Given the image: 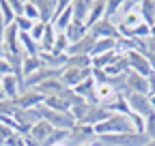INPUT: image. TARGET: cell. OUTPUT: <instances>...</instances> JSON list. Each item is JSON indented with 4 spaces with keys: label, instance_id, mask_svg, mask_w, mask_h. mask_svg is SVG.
<instances>
[{
    "label": "cell",
    "instance_id": "1",
    "mask_svg": "<svg viewBox=\"0 0 155 146\" xmlns=\"http://www.w3.org/2000/svg\"><path fill=\"white\" fill-rule=\"evenodd\" d=\"M129 116H125V114H110L104 122L93 127L95 135L101 138V135H114V133H129V131H134V125H131Z\"/></svg>",
    "mask_w": 155,
    "mask_h": 146
},
{
    "label": "cell",
    "instance_id": "2",
    "mask_svg": "<svg viewBox=\"0 0 155 146\" xmlns=\"http://www.w3.org/2000/svg\"><path fill=\"white\" fill-rule=\"evenodd\" d=\"M37 112H39V118L45 120V122H50L54 129H65V131H69L71 127L75 125V120H73L71 114L56 112V110H50V107H45V105H39Z\"/></svg>",
    "mask_w": 155,
    "mask_h": 146
},
{
    "label": "cell",
    "instance_id": "3",
    "mask_svg": "<svg viewBox=\"0 0 155 146\" xmlns=\"http://www.w3.org/2000/svg\"><path fill=\"white\" fill-rule=\"evenodd\" d=\"M99 142H106L110 146H144L149 138L138 131H129V133H114V135H101L97 138Z\"/></svg>",
    "mask_w": 155,
    "mask_h": 146
},
{
    "label": "cell",
    "instance_id": "4",
    "mask_svg": "<svg viewBox=\"0 0 155 146\" xmlns=\"http://www.w3.org/2000/svg\"><path fill=\"white\" fill-rule=\"evenodd\" d=\"M125 101L129 105V112L136 114V116H140V118H149L153 112V107H151V101H149V95H138V93H127L125 95Z\"/></svg>",
    "mask_w": 155,
    "mask_h": 146
},
{
    "label": "cell",
    "instance_id": "5",
    "mask_svg": "<svg viewBox=\"0 0 155 146\" xmlns=\"http://www.w3.org/2000/svg\"><path fill=\"white\" fill-rule=\"evenodd\" d=\"M93 138H97V135H95V129H93L91 125L75 122L71 129H69V138H67V142H75L78 146H88Z\"/></svg>",
    "mask_w": 155,
    "mask_h": 146
},
{
    "label": "cell",
    "instance_id": "6",
    "mask_svg": "<svg viewBox=\"0 0 155 146\" xmlns=\"http://www.w3.org/2000/svg\"><path fill=\"white\" fill-rule=\"evenodd\" d=\"M125 60H127L129 71H134V73H140V75H144V78L151 73L149 58H147V54H142V52H136V49L127 52V54H125Z\"/></svg>",
    "mask_w": 155,
    "mask_h": 146
},
{
    "label": "cell",
    "instance_id": "7",
    "mask_svg": "<svg viewBox=\"0 0 155 146\" xmlns=\"http://www.w3.org/2000/svg\"><path fill=\"white\" fill-rule=\"evenodd\" d=\"M0 88H2V95H5V99H9V101H15L19 95L24 93V86H22V82H19L13 73H7V75H2L0 78Z\"/></svg>",
    "mask_w": 155,
    "mask_h": 146
},
{
    "label": "cell",
    "instance_id": "8",
    "mask_svg": "<svg viewBox=\"0 0 155 146\" xmlns=\"http://www.w3.org/2000/svg\"><path fill=\"white\" fill-rule=\"evenodd\" d=\"M95 39H119V28H116V22H112V20H104L101 22H97L91 30H88Z\"/></svg>",
    "mask_w": 155,
    "mask_h": 146
},
{
    "label": "cell",
    "instance_id": "9",
    "mask_svg": "<svg viewBox=\"0 0 155 146\" xmlns=\"http://www.w3.org/2000/svg\"><path fill=\"white\" fill-rule=\"evenodd\" d=\"M93 69V67H91ZM91 69H71V67H65L63 73H61V82L67 86V88H75L80 82H84L86 78H91Z\"/></svg>",
    "mask_w": 155,
    "mask_h": 146
},
{
    "label": "cell",
    "instance_id": "10",
    "mask_svg": "<svg viewBox=\"0 0 155 146\" xmlns=\"http://www.w3.org/2000/svg\"><path fill=\"white\" fill-rule=\"evenodd\" d=\"M127 93H138V95H149V84L147 78L140 75V73L127 71L125 73V95Z\"/></svg>",
    "mask_w": 155,
    "mask_h": 146
},
{
    "label": "cell",
    "instance_id": "11",
    "mask_svg": "<svg viewBox=\"0 0 155 146\" xmlns=\"http://www.w3.org/2000/svg\"><path fill=\"white\" fill-rule=\"evenodd\" d=\"M43 101H45V97L41 93H37V90H24L15 99V107L17 110H35L39 105H43Z\"/></svg>",
    "mask_w": 155,
    "mask_h": 146
},
{
    "label": "cell",
    "instance_id": "12",
    "mask_svg": "<svg viewBox=\"0 0 155 146\" xmlns=\"http://www.w3.org/2000/svg\"><path fill=\"white\" fill-rule=\"evenodd\" d=\"M2 49H5V54H22V47H19V30H17L15 24L7 26V30H5Z\"/></svg>",
    "mask_w": 155,
    "mask_h": 146
},
{
    "label": "cell",
    "instance_id": "13",
    "mask_svg": "<svg viewBox=\"0 0 155 146\" xmlns=\"http://www.w3.org/2000/svg\"><path fill=\"white\" fill-rule=\"evenodd\" d=\"M95 43H97V39L88 32L84 39H80L78 43H71V45H69L67 56H91V52H93Z\"/></svg>",
    "mask_w": 155,
    "mask_h": 146
},
{
    "label": "cell",
    "instance_id": "14",
    "mask_svg": "<svg viewBox=\"0 0 155 146\" xmlns=\"http://www.w3.org/2000/svg\"><path fill=\"white\" fill-rule=\"evenodd\" d=\"M39 58H41L43 67L58 69V71H63L67 67V60H69L67 54H58V52H39Z\"/></svg>",
    "mask_w": 155,
    "mask_h": 146
},
{
    "label": "cell",
    "instance_id": "15",
    "mask_svg": "<svg viewBox=\"0 0 155 146\" xmlns=\"http://www.w3.org/2000/svg\"><path fill=\"white\" fill-rule=\"evenodd\" d=\"M116 97H119V93L108 84V82H101V84H97L95 86V101H97V105H110V103H114L116 101Z\"/></svg>",
    "mask_w": 155,
    "mask_h": 146
},
{
    "label": "cell",
    "instance_id": "16",
    "mask_svg": "<svg viewBox=\"0 0 155 146\" xmlns=\"http://www.w3.org/2000/svg\"><path fill=\"white\" fill-rule=\"evenodd\" d=\"M54 131V127L50 125V122H45V120H39V122H35L32 127H30V131L26 133L32 142H37L39 146H43V142L50 138V133Z\"/></svg>",
    "mask_w": 155,
    "mask_h": 146
},
{
    "label": "cell",
    "instance_id": "17",
    "mask_svg": "<svg viewBox=\"0 0 155 146\" xmlns=\"http://www.w3.org/2000/svg\"><path fill=\"white\" fill-rule=\"evenodd\" d=\"M110 114H112V112H110V110H108L106 105H91V107H88V112H86V116L82 118V122H84V125L95 127V125L104 122Z\"/></svg>",
    "mask_w": 155,
    "mask_h": 146
},
{
    "label": "cell",
    "instance_id": "18",
    "mask_svg": "<svg viewBox=\"0 0 155 146\" xmlns=\"http://www.w3.org/2000/svg\"><path fill=\"white\" fill-rule=\"evenodd\" d=\"M37 13H39V22L43 24H52L54 20V11H56V0H32Z\"/></svg>",
    "mask_w": 155,
    "mask_h": 146
},
{
    "label": "cell",
    "instance_id": "19",
    "mask_svg": "<svg viewBox=\"0 0 155 146\" xmlns=\"http://www.w3.org/2000/svg\"><path fill=\"white\" fill-rule=\"evenodd\" d=\"M106 17V0H95V2H91V9H88V17H86V28L91 30L97 22H101Z\"/></svg>",
    "mask_w": 155,
    "mask_h": 146
},
{
    "label": "cell",
    "instance_id": "20",
    "mask_svg": "<svg viewBox=\"0 0 155 146\" xmlns=\"http://www.w3.org/2000/svg\"><path fill=\"white\" fill-rule=\"evenodd\" d=\"M86 34H88V28H86V24H82V22H71L69 28L65 30V36H67L69 43H78L80 39H84Z\"/></svg>",
    "mask_w": 155,
    "mask_h": 146
},
{
    "label": "cell",
    "instance_id": "21",
    "mask_svg": "<svg viewBox=\"0 0 155 146\" xmlns=\"http://www.w3.org/2000/svg\"><path fill=\"white\" fill-rule=\"evenodd\" d=\"M123 56H125V54H121L119 49H112V52L104 54V56H97V58H93V67H95V69H108L110 65L119 62Z\"/></svg>",
    "mask_w": 155,
    "mask_h": 146
},
{
    "label": "cell",
    "instance_id": "22",
    "mask_svg": "<svg viewBox=\"0 0 155 146\" xmlns=\"http://www.w3.org/2000/svg\"><path fill=\"white\" fill-rule=\"evenodd\" d=\"M138 11L142 15L144 24L151 28L155 24V0H142V2H138Z\"/></svg>",
    "mask_w": 155,
    "mask_h": 146
},
{
    "label": "cell",
    "instance_id": "23",
    "mask_svg": "<svg viewBox=\"0 0 155 146\" xmlns=\"http://www.w3.org/2000/svg\"><path fill=\"white\" fill-rule=\"evenodd\" d=\"M88 9H91V2L88 0H73L71 2V11H73V22H86L88 17Z\"/></svg>",
    "mask_w": 155,
    "mask_h": 146
},
{
    "label": "cell",
    "instance_id": "24",
    "mask_svg": "<svg viewBox=\"0 0 155 146\" xmlns=\"http://www.w3.org/2000/svg\"><path fill=\"white\" fill-rule=\"evenodd\" d=\"M116 49V39H97L93 52H91V58H97V56H104V54Z\"/></svg>",
    "mask_w": 155,
    "mask_h": 146
},
{
    "label": "cell",
    "instance_id": "25",
    "mask_svg": "<svg viewBox=\"0 0 155 146\" xmlns=\"http://www.w3.org/2000/svg\"><path fill=\"white\" fill-rule=\"evenodd\" d=\"M39 69H43V62L39 56H24V67H22V75L24 80L28 75H32V73H37Z\"/></svg>",
    "mask_w": 155,
    "mask_h": 146
},
{
    "label": "cell",
    "instance_id": "26",
    "mask_svg": "<svg viewBox=\"0 0 155 146\" xmlns=\"http://www.w3.org/2000/svg\"><path fill=\"white\" fill-rule=\"evenodd\" d=\"M0 20L5 22V26H11L15 24V13L9 5V0H0Z\"/></svg>",
    "mask_w": 155,
    "mask_h": 146
},
{
    "label": "cell",
    "instance_id": "27",
    "mask_svg": "<svg viewBox=\"0 0 155 146\" xmlns=\"http://www.w3.org/2000/svg\"><path fill=\"white\" fill-rule=\"evenodd\" d=\"M67 67H71V69H91L93 67V58L91 56H69Z\"/></svg>",
    "mask_w": 155,
    "mask_h": 146
},
{
    "label": "cell",
    "instance_id": "28",
    "mask_svg": "<svg viewBox=\"0 0 155 146\" xmlns=\"http://www.w3.org/2000/svg\"><path fill=\"white\" fill-rule=\"evenodd\" d=\"M67 138H69V131H65V129H54V131L50 133V138L43 142V146H56V144H61V142H67Z\"/></svg>",
    "mask_w": 155,
    "mask_h": 146
},
{
    "label": "cell",
    "instance_id": "29",
    "mask_svg": "<svg viewBox=\"0 0 155 146\" xmlns=\"http://www.w3.org/2000/svg\"><path fill=\"white\" fill-rule=\"evenodd\" d=\"M69 45H71V43L67 41L65 32H56V41H54V49H52V52H58V54H67Z\"/></svg>",
    "mask_w": 155,
    "mask_h": 146
},
{
    "label": "cell",
    "instance_id": "30",
    "mask_svg": "<svg viewBox=\"0 0 155 146\" xmlns=\"http://www.w3.org/2000/svg\"><path fill=\"white\" fill-rule=\"evenodd\" d=\"M45 26H48V24H43V22H35L32 30L28 32V34L32 36V41H37V43H41V39H43V32H45Z\"/></svg>",
    "mask_w": 155,
    "mask_h": 146
},
{
    "label": "cell",
    "instance_id": "31",
    "mask_svg": "<svg viewBox=\"0 0 155 146\" xmlns=\"http://www.w3.org/2000/svg\"><path fill=\"white\" fill-rule=\"evenodd\" d=\"M24 17H28L30 22H39V13H37V7H35L32 0L24 2Z\"/></svg>",
    "mask_w": 155,
    "mask_h": 146
},
{
    "label": "cell",
    "instance_id": "32",
    "mask_svg": "<svg viewBox=\"0 0 155 146\" xmlns=\"http://www.w3.org/2000/svg\"><path fill=\"white\" fill-rule=\"evenodd\" d=\"M15 101H9V99H2L0 101V116H13L15 114Z\"/></svg>",
    "mask_w": 155,
    "mask_h": 146
},
{
    "label": "cell",
    "instance_id": "33",
    "mask_svg": "<svg viewBox=\"0 0 155 146\" xmlns=\"http://www.w3.org/2000/svg\"><path fill=\"white\" fill-rule=\"evenodd\" d=\"M15 26H17V30L19 32H30L32 30V26H35V22H30L28 17H15Z\"/></svg>",
    "mask_w": 155,
    "mask_h": 146
},
{
    "label": "cell",
    "instance_id": "34",
    "mask_svg": "<svg viewBox=\"0 0 155 146\" xmlns=\"http://www.w3.org/2000/svg\"><path fill=\"white\" fill-rule=\"evenodd\" d=\"M144 135L149 140H155V114H151L149 118H144Z\"/></svg>",
    "mask_w": 155,
    "mask_h": 146
},
{
    "label": "cell",
    "instance_id": "35",
    "mask_svg": "<svg viewBox=\"0 0 155 146\" xmlns=\"http://www.w3.org/2000/svg\"><path fill=\"white\" fill-rule=\"evenodd\" d=\"M121 9V0H108L106 2V20H112V15H116Z\"/></svg>",
    "mask_w": 155,
    "mask_h": 146
},
{
    "label": "cell",
    "instance_id": "36",
    "mask_svg": "<svg viewBox=\"0 0 155 146\" xmlns=\"http://www.w3.org/2000/svg\"><path fill=\"white\" fill-rule=\"evenodd\" d=\"M9 5H11L15 17H22L24 15V0H9Z\"/></svg>",
    "mask_w": 155,
    "mask_h": 146
},
{
    "label": "cell",
    "instance_id": "37",
    "mask_svg": "<svg viewBox=\"0 0 155 146\" xmlns=\"http://www.w3.org/2000/svg\"><path fill=\"white\" fill-rule=\"evenodd\" d=\"M11 135H13V131L9 129L7 125H2V122H0V140H2V142H7Z\"/></svg>",
    "mask_w": 155,
    "mask_h": 146
},
{
    "label": "cell",
    "instance_id": "38",
    "mask_svg": "<svg viewBox=\"0 0 155 146\" xmlns=\"http://www.w3.org/2000/svg\"><path fill=\"white\" fill-rule=\"evenodd\" d=\"M147 84H149V95H155V71L147 75Z\"/></svg>",
    "mask_w": 155,
    "mask_h": 146
},
{
    "label": "cell",
    "instance_id": "39",
    "mask_svg": "<svg viewBox=\"0 0 155 146\" xmlns=\"http://www.w3.org/2000/svg\"><path fill=\"white\" fill-rule=\"evenodd\" d=\"M7 73H11V69H9V65H7V60H5V58H0V78L7 75Z\"/></svg>",
    "mask_w": 155,
    "mask_h": 146
},
{
    "label": "cell",
    "instance_id": "40",
    "mask_svg": "<svg viewBox=\"0 0 155 146\" xmlns=\"http://www.w3.org/2000/svg\"><path fill=\"white\" fill-rule=\"evenodd\" d=\"M5 30H7V26H5L2 20H0V47H2V41H5Z\"/></svg>",
    "mask_w": 155,
    "mask_h": 146
},
{
    "label": "cell",
    "instance_id": "41",
    "mask_svg": "<svg viewBox=\"0 0 155 146\" xmlns=\"http://www.w3.org/2000/svg\"><path fill=\"white\" fill-rule=\"evenodd\" d=\"M147 58H149V65H151V71H155V52L147 54Z\"/></svg>",
    "mask_w": 155,
    "mask_h": 146
},
{
    "label": "cell",
    "instance_id": "42",
    "mask_svg": "<svg viewBox=\"0 0 155 146\" xmlns=\"http://www.w3.org/2000/svg\"><path fill=\"white\" fill-rule=\"evenodd\" d=\"M144 146H155V140H149V142H147Z\"/></svg>",
    "mask_w": 155,
    "mask_h": 146
},
{
    "label": "cell",
    "instance_id": "43",
    "mask_svg": "<svg viewBox=\"0 0 155 146\" xmlns=\"http://www.w3.org/2000/svg\"><path fill=\"white\" fill-rule=\"evenodd\" d=\"M56 146H69V144L67 142H61V144H56Z\"/></svg>",
    "mask_w": 155,
    "mask_h": 146
},
{
    "label": "cell",
    "instance_id": "44",
    "mask_svg": "<svg viewBox=\"0 0 155 146\" xmlns=\"http://www.w3.org/2000/svg\"><path fill=\"white\" fill-rule=\"evenodd\" d=\"M88 146H101V144H95V142H93V144H88Z\"/></svg>",
    "mask_w": 155,
    "mask_h": 146
}]
</instances>
